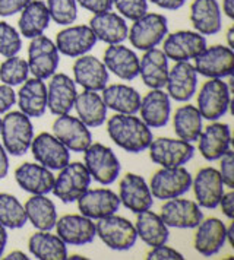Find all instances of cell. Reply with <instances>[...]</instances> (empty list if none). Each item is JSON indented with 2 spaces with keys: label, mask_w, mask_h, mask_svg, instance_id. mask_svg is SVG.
I'll list each match as a JSON object with an SVG mask.
<instances>
[{
  "label": "cell",
  "mask_w": 234,
  "mask_h": 260,
  "mask_svg": "<svg viewBox=\"0 0 234 260\" xmlns=\"http://www.w3.org/2000/svg\"><path fill=\"white\" fill-rule=\"evenodd\" d=\"M107 133L119 148L130 154H139L148 149L152 142L151 127L135 114L117 113L107 120Z\"/></svg>",
  "instance_id": "cell-1"
},
{
  "label": "cell",
  "mask_w": 234,
  "mask_h": 260,
  "mask_svg": "<svg viewBox=\"0 0 234 260\" xmlns=\"http://www.w3.org/2000/svg\"><path fill=\"white\" fill-rule=\"evenodd\" d=\"M0 135L6 152L13 156H21L26 154L31 146L34 127L30 117L22 111H11L2 118Z\"/></svg>",
  "instance_id": "cell-2"
},
{
  "label": "cell",
  "mask_w": 234,
  "mask_h": 260,
  "mask_svg": "<svg viewBox=\"0 0 234 260\" xmlns=\"http://www.w3.org/2000/svg\"><path fill=\"white\" fill-rule=\"evenodd\" d=\"M83 166L97 183L110 186L120 174V161L111 148L103 143H91L83 151Z\"/></svg>",
  "instance_id": "cell-3"
},
{
  "label": "cell",
  "mask_w": 234,
  "mask_h": 260,
  "mask_svg": "<svg viewBox=\"0 0 234 260\" xmlns=\"http://www.w3.org/2000/svg\"><path fill=\"white\" fill-rule=\"evenodd\" d=\"M95 231L105 246L116 251H126L135 246L138 234L136 228L130 221L123 216L110 215L101 219H97Z\"/></svg>",
  "instance_id": "cell-4"
},
{
  "label": "cell",
  "mask_w": 234,
  "mask_h": 260,
  "mask_svg": "<svg viewBox=\"0 0 234 260\" xmlns=\"http://www.w3.org/2000/svg\"><path fill=\"white\" fill-rule=\"evenodd\" d=\"M167 34V18L161 13L147 12L139 19L133 21L128 32V38L136 50L147 51L150 48L157 47Z\"/></svg>",
  "instance_id": "cell-5"
},
{
  "label": "cell",
  "mask_w": 234,
  "mask_h": 260,
  "mask_svg": "<svg viewBox=\"0 0 234 260\" xmlns=\"http://www.w3.org/2000/svg\"><path fill=\"white\" fill-rule=\"evenodd\" d=\"M91 180L86 167L82 162H69L60 170L57 178H54L51 191L63 203H72L90 189Z\"/></svg>",
  "instance_id": "cell-6"
},
{
  "label": "cell",
  "mask_w": 234,
  "mask_h": 260,
  "mask_svg": "<svg viewBox=\"0 0 234 260\" xmlns=\"http://www.w3.org/2000/svg\"><path fill=\"white\" fill-rule=\"evenodd\" d=\"M231 91L227 82L218 78L208 79L199 89L198 108L202 118L210 121H217L221 118L230 107Z\"/></svg>",
  "instance_id": "cell-7"
},
{
  "label": "cell",
  "mask_w": 234,
  "mask_h": 260,
  "mask_svg": "<svg viewBox=\"0 0 234 260\" xmlns=\"http://www.w3.org/2000/svg\"><path fill=\"white\" fill-rule=\"evenodd\" d=\"M192 176L185 167L161 168L151 178L150 190L152 198L168 201L187 193L192 187Z\"/></svg>",
  "instance_id": "cell-8"
},
{
  "label": "cell",
  "mask_w": 234,
  "mask_h": 260,
  "mask_svg": "<svg viewBox=\"0 0 234 260\" xmlns=\"http://www.w3.org/2000/svg\"><path fill=\"white\" fill-rule=\"evenodd\" d=\"M60 57L56 44L46 36L31 38L28 47V68L30 72L38 79L51 78L58 68Z\"/></svg>",
  "instance_id": "cell-9"
},
{
  "label": "cell",
  "mask_w": 234,
  "mask_h": 260,
  "mask_svg": "<svg viewBox=\"0 0 234 260\" xmlns=\"http://www.w3.org/2000/svg\"><path fill=\"white\" fill-rule=\"evenodd\" d=\"M148 149L152 161L164 168L185 166L195 154V148L192 142L171 138L152 139Z\"/></svg>",
  "instance_id": "cell-10"
},
{
  "label": "cell",
  "mask_w": 234,
  "mask_h": 260,
  "mask_svg": "<svg viewBox=\"0 0 234 260\" xmlns=\"http://www.w3.org/2000/svg\"><path fill=\"white\" fill-rule=\"evenodd\" d=\"M195 69L198 75L208 79L231 76L234 71V51L233 48L225 46H212L195 57Z\"/></svg>",
  "instance_id": "cell-11"
},
{
  "label": "cell",
  "mask_w": 234,
  "mask_h": 260,
  "mask_svg": "<svg viewBox=\"0 0 234 260\" xmlns=\"http://www.w3.org/2000/svg\"><path fill=\"white\" fill-rule=\"evenodd\" d=\"M35 161L48 170H62L70 162V151L51 133L43 132L33 138L30 146Z\"/></svg>",
  "instance_id": "cell-12"
},
{
  "label": "cell",
  "mask_w": 234,
  "mask_h": 260,
  "mask_svg": "<svg viewBox=\"0 0 234 260\" xmlns=\"http://www.w3.org/2000/svg\"><path fill=\"white\" fill-rule=\"evenodd\" d=\"M207 47L205 36L196 31H175L167 34L164 40L163 51L167 59L175 61H190Z\"/></svg>",
  "instance_id": "cell-13"
},
{
  "label": "cell",
  "mask_w": 234,
  "mask_h": 260,
  "mask_svg": "<svg viewBox=\"0 0 234 260\" xmlns=\"http://www.w3.org/2000/svg\"><path fill=\"white\" fill-rule=\"evenodd\" d=\"M53 135L72 152H83L93 143L88 126L70 114L57 116L53 123Z\"/></svg>",
  "instance_id": "cell-14"
},
{
  "label": "cell",
  "mask_w": 234,
  "mask_h": 260,
  "mask_svg": "<svg viewBox=\"0 0 234 260\" xmlns=\"http://www.w3.org/2000/svg\"><path fill=\"white\" fill-rule=\"evenodd\" d=\"M160 216L167 226L180 230L196 228L199 222L203 219V213L196 202L179 198L165 201L161 206Z\"/></svg>",
  "instance_id": "cell-15"
},
{
  "label": "cell",
  "mask_w": 234,
  "mask_h": 260,
  "mask_svg": "<svg viewBox=\"0 0 234 260\" xmlns=\"http://www.w3.org/2000/svg\"><path fill=\"white\" fill-rule=\"evenodd\" d=\"M167 94L179 103H186L196 94L198 72L190 61H175L167 76Z\"/></svg>",
  "instance_id": "cell-16"
},
{
  "label": "cell",
  "mask_w": 234,
  "mask_h": 260,
  "mask_svg": "<svg viewBox=\"0 0 234 260\" xmlns=\"http://www.w3.org/2000/svg\"><path fill=\"white\" fill-rule=\"evenodd\" d=\"M119 199L126 209L133 213L151 209L152 203H154L151 190L147 184L145 178L133 173H129L120 180Z\"/></svg>",
  "instance_id": "cell-17"
},
{
  "label": "cell",
  "mask_w": 234,
  "mask_h": 260,
  "mask_svg": "<svg viewBox=\"0 0 234 260\" xmlns=\"http://www.w3.org/2000/svg\"><path fill=\"white\" fill-rule=\"evenodd\" d=\"M97 41L90 25H69L56 36L54 44L58 53L68 57H79L93 50Z\"/></svg>",
  "instance_id": "cell-18"
},
{
  "label": "cell",
  "mask_w": 234,
  "mask_h": 260,
  "mask_svg": "<svg viewBox=\"0 0 234 260\" xmlns=\"http://www.w3.org/2000/svg\"><path fill=\"white\" fill-rule=\"evenodd\" d=\"M78 95L76 83L65 73H54L47 88V108L53 116L69 114Z\"/></svg>",
  "instance_id": "cell-19"
},
{
  "label": "cell",
  "mask_w": 234,
  "mask_h": 260,
  "mask_svg": "<svg viewBox=\"0 0 234 260\" xmlns=\"http://www.w3.org/2000/svg\"><path fill=\"white\" fill-rule=\"evenodd\" d=\"M78 208L83 216L91 219H101L116 213L120 208L119 194L111 189H88L78 199Z\"/></svg>",
  "instance_id": "cell-20"
},
{
  "label": "cell",
  "mask_w": 234,
  "mask_h": 260,
  "mask_svg": "<svg viewBox=\"0 0 234 260\" xmlns=\"http://www.w3.org/2000/svg\"><path fill=\"white\" fill-rule=\"evenodd\" d=\"M57 236L70 246H85L93 243L97 236L95 224L91 218L83 215H65L54 225Z\"/></svg>",
  "instance_id": "cell-21"
},
{
  "label": "cell",
  "mask_w": 234,
  "mask_h": 260,
  "mask_svg": "<svg viewBox=\"0 0 234 260\" xmlns=\"http://www.w3.org/2000/svg\"><path fill=\"white\" fill-rule=\"evenodd\" d=\"M196 203L205 209H215L224 194V183L218 170L205 167L199 170L195 180H192Z\"/></svg>",
  "instance_id": "cell-22"
},
{
  "label": "cell",
  "mask_w": 234,
  "mask_h": 260,
  "mask_svg": "<svg viewBox=\"0 0 234 260\" xmlns=\"http://www.w3.org/2000/svg\"><path fill=\"white\" fill-rule=\"evenodd\" d=\"M72 71L75 83L81 85L83 89L100 92L108 83V71L104 63L95 56H79L73 63Z\"/></svg>",
  "instance_id": "cell-23"
},
{
  "label": "cell",
  "mask_w": 234,
  "mask_h": 260,
  "mask_svg": "<svg viewBox=\"0 0 234 260\" xmlns=\"http://www.w3.org/2000/svg\"><path fill=\"white\" fill-rule=\"evenodd\" d=\"M104 66L117 78L133 81L139 76V57L133 50L120 44H108L104 51Z\"/></svg>",
  "instance_id": "cell-24"
},
{
  "label": "cell",
  "mask_w": 234,
  "mask_h": 260,
  "mask_svg": "<svg viewBox=\"0 0 234 260\" xmlns=\"http://www.w3.org/2000/svg\"><path fill=\"white\" fill-rule=\"evenodd\" d=\"M199 152L207 161H217L230 149L231 130L227 123H212L202 129L198 138Z\"/></svg>",
  "instance_id": "cell-25"
},
{
  "label": "cell",
  "mask_w": 234,
  "mask_h": 260,
  "mask_svg": "<svg viewBox=\"0 0 234 260\" xmlns=\"http://www.w3.org/2000/svg\"><path fill=\"white\" fill-rule=\"evenodd\" d=\"M54 174L41 164L23 162L15 170L18 186L31 194H47L54 186Z\"/></svg>",
  "instance_id": "cell-26"
},
{
  "label": "cell",
  "mask_w": 234,
  "mask_h": 260,
  "mask_svg": "<svg viewBox=\"0 0 234 260\" xmlns=\"http://www.w3.org/2000/svg\"><path fill=\"white\" fill-rule=\"evenodd\" d=\"M227 241V226L218 218L202 219L195 233V250L202 256L217 254Z\"/></svg>",
  "instance_id": "cell-27"
},
{
  "label": "cell",
  "mask_w": 234,
  "mask_h": 260,
  "mask_svg": "<svg viewBox=\"0 0 234 260\" xmlns=\"http://www.w3.org/2000/svg\"><path fill=\"white\" fill-rule=\"evenodd\" d=\"M190 22L202 36H215L221 31V8L217 0H193L190 5Z\"/></svg>",
  "instance_id": "cell-28"
},
{
  "label": "cell",
  "mask_w": 234,
  "mask_h": 260,
  "mask_svg": "<svg viewBox=\"0 0 234 260\" xmlns=\"http://www.w3.org/2000/svg\"><path fill=\"white\" fill-rule=\"evenodd\" d=\"M139 111L142 121L148 127L151 129L164 127L170 120V111H171L170 96L161 89H151L143 98H140Z\"/></svg>",
  "instance_id": "cell-29"
},
{
  "label": "cell",
  "mask_w": 234,
  "mask_h": 260,
  "mask_svg": "<svg viewBox=\"0 0 234 260\" xmlns=\"http://www.w3.org/2000/svg\"><path fill=\"white\" fill-rule=\"evenodd\" d=\"M90 28L97 37V40L107 44H120L128 38L129 28L126 19L116 12L95 13L91 21Z\"/></svg>",
  "instance_id": "cell-30"
},
{
  "label": "cell",
  "mask_w": 234,
  "mask_h": 260,
  "mask_svg": "<svg viewBox=\"0 0 234 260\" xmlns=\"http://www.w3.org/2000/svg\"><path fill=\"white\" fill-rule=\"evenodd\" d=\"M168 71V59L160 48L147 50L139 60L140 79L151 89H161L165 86Z\"/></svg>",
  "instance_id": "cell-31"
},
{
  "label": "cell",
  "mask_w": 234,
  "mask_h": 260,
  "mask_svg": "<svg viewBox=\"0 0 234 260\" xmlns=\"http://www.w3.org/2000/svg\"><path fill=\"white\" fill-rule=\"evenodd\" d=\"M19 111L28 117H43L47 110V86L43 79H26L18 92Z\"/></svg>",
  "instance_id": "cell-32"
},
{
  "label": "cell",
  "mask_w": 234,
  "mask_h": 260,
  "mask_svg": "<svg viewBox=\"0 0 234 260\" xmlns=\"http://www.w3.org/2000/svg\"><path fill=\"white\" fill-rule=\"evenodd\" d=\"M103 101L107 108L122 114H136L139 111L140 94L125 83L107 85L103 89Z\"/></svg>",
  "instance_id": "cell-33"
},
{
  "label": "cell",
  "mask_w": 234,
  "mask_h": 260,
  "mask_svg": "<svg viewBox=\"0 0 234 260\" xmlns=\"http://www.w3.org/2000/svg\"><path fill=\"white\" fill-rule=\"evenodd\" d=\"M73 107L76 108L78 118L88 127H100L105 123L108 108L105 107L103 96L97 91L83 89L81 94L76 95Z\"/></svg>",
  "instance_id": "cell-34"
},
{
  "label": "cell",
  "mask_w": 234,
  "mask_h": 260,
  "mask_svg": "<svg viewBox=\"0 0 234 260\" xmlns=\"http://www.w3.org/2000/svg\"><path fill=\"white\" fill-rule=\"evenodd\" d=\"M18 21L19 32L25 38H34L43 36L50 25V13L43 0H31L22 11Z\"/></svg>",
  "instance_id": "cell-35"
},
{
  "label": "cell",
  "mask_w": 234,
  "mask_h": 260,
  "mask_svg": "<svg viewBox=\"0 0 234 260\" xmlns=\"http://www.w3.org/2000/svg\"><path fill=\"white\" fill-rule=\"evenodd\" d=\"M26 219L38 231H50L57 221L56 205L46 194H33L23 205Z\"/></svg>",
  "instance_id": "cell-36"
},
{
  "label": "cell",
  "mask_w": 234,
  "mask_h": 260,
  "mask_svg": "<svg viewBox=\"0 0 234 260\" xmlns=\"http://www.w3.org/2000/svg\"><path fill=\"white\" fill-rule=\"evenodd\" d=\"M28 250L35 259L65 260L68 259L66 243L56 234L48 231H38L28 240Z\"/></svg>",
  "instance_id": "cell-37"
},
{
  "label": "cell",
  "mask_w": 234,
  "mask_h": 260,
  "mask_svg": "<svg viewBox=\"0 0 234 260\" xmlns=\"http://www.w3.org/2000/svg\"><path fill=\"white\" fill-rule=\"evenodd\" d=\"M136 234L140 237V240L148 244L150 247H155V246H161L165 244L170 233H168V226L164 224L160 215L152 212L150 209L142 211V212L136 213Z\"/></svg>",
  "instance_id": "cell-38"
},
{
  "label": "cell",
  "mask_w": 234,
  "mask_h": 260,
  "mask_svg": "<svg viewBox=\"0 0 234 260\" xmlns=\"http://www.w3.org/2000/svg\"><path fill=\"white\" fill-rule=\"evenodd\" d=\"M173 126L179 139L195 142L202 132V116L195 106L186 104L179 107L173 116Z\"/></svg>",
  "instance_id": "cell-39"
},
{
  "label": "cell",
  "mask_w": 234,
  "mask_h": 260,
  "mask_svg": "<svg viewBox=\"0 0 234 260\" xmlns=\"http://www.w3.org/2000/svg\"><path fill=\"white\" fill-rule=\"evenodd\" d=\"M28 222L25 208L11 193H0V224L5 228L19 230Z\"/></svg>",
  "instance_id": "cell-40"
},
{
  "label": "cell",
  "mask_w": 234,
  "mask_h": 260,
  "mask_svg": "<svg viewBox=\"0 0 234 260\" xmlns=\"http://www.w3.org/2000/svg\"><path fill=\"white\" fill-rule=\"evenodd\" d=\"M28 61L18 56L6 57V60L0 64V81L5 85L16 86L28 79Z\"/></svg>",
  "instance_id": "cell-41"
},
{
  "label": "cell",
  "mask_w": 234,
  "mask_h": 260,
  "mask_svg": "<svg viewBox=\"0 0 234 260\" xmlns=\"http://www.w3.org/2000/svg\"><path fill=\"white\" fill-rule=\"evenodd\" d=\"M46 5L50 13V19L57 25L69 26L78 18L76 0H47Z\"/></svg>",
  "instance_id": "cell-42"
},
{
  "label": "cell",
  "mask_w": 234,
  "mask_h": 260,
  "mask_svg": "<svg viewBox=\"0 0 234 260\" xmlns=\"http://www.w3.org/2000/svg\"><path fill=\"white\" fill-rule=\"evenodd\" d=\"M22 47L21 34L8 22L0 21V54L5 57L16 56Z\"/></svg>",
  "instance_id": "cell-43"
},
{
  "label": "cell",
  "mask_w": 234,
  "mask_h": 260,
  "mask_svg": "<svg viewBox=\"0 0 234 260\" xmlns=\"http://www.w3.org/2000/svg\"><path fill=\"white\" fill-rule=\"evenodd\" d=\"M119 15L125 19L136 21L148 12V0H113Z\"/></svg>",
  "instance_id": "cell-44"
},
{
  "label": "cell",
  "mask_w": 234,
  "mask_h": 260,
  "mask_svg": "<svg viewBox=\"0 0 234 260\" xmlns=\"http://www.w3.org/2000/svg\"><path fill=\"white\" fill-rule=\"evenodd\" d=\"M220 176H221L224 186H227L228 189H234V154L233 151H227L225 154L220 158V170H218Z\"/></svg>",
  "instance_id": "cell-45"
},
{
  "label": "cell",
  "mask_w": 234,
  "mask_h": 260,
  "mask_svg": "<svg viewBox=\"0 0 234 260\" xmlns=\"http://www.w3.org/2000/svg\"><path fill=\"white\" fill-rule=\"evenodd\" d=\"M148 260H183V254L180 251H177L175 248L168 247L165 244L161 246H155L151 247V250L147 254Z\"/></svg>",
  "instance_id": "cell-46"
},
{
  "label": "cell",
  "mask_w": 234,
  "mask_h": 260,
  "mask_svg": "<svg viewBox=\"0 0 234 260\" xmlns=\"http://www.w3.org/2000/svg\"><path fill=\"white\" fill-rule=\"evenodd\" d=\"M76 3L83 9L95 13L108 12L113 8V0H76Z\"/></svg>",
  "instance_id": "cell-47"
},
{
  "label": "cell",
  "mask_w": 234,
  "mask_h": 260,
  "mask_svg": "<svg viewBox=\"0 0 234 260\" xmlns=\"http://www.w3.org/2000/svg\"><path fill=\"white\" fill-rule=\"evenodd\" d=\"M16 103V92L9 85H0V114L9 111Z\"/></svg>",
  "instance_id": "cell-48"
},
{
  "label": "cell",
  "mask_w": 234,
  "mask_h": 260,
  "mask_svg": "<svg viewBox=\"0 0 234 260\" xmlns=\"http://www.w3.org/2000/svg\"><path fill=\"white\" fill-rule=\"evenodd\" d=\"M31 0H0V16H12L22 11Z\"/></svg>",
  "instance_id": "cell-49"
},
{
  "label": "cell",
  "mask_w": 234,
  "mask_h": 260,
  "mask_svg": "<svg viewBox=\"0 0 234 260\" xmlns=\"http://www.w3.org/2000/svg\"><path fill=\"white\" fill-rule=\"evenodd\" d=\"M218 206H221V212L228 218V219H233L234 218V191L233 189H230L228 193L224 191V194L220 199Z\"/></svg>",
  "instance_id": "cell-50"
},
{
  "label": "cell",
  "mask_w": 234,
  "mask_h": 260,
  "mask_svg": "<svg viewBox=\"0 0 234 260\" xmlns=\"http://www.w3.org/2000/svg\"><path fill=\"white\" fill-rule=\"evenodd\" d=\"M154 5H157L161 9H167V11H177L182 6H185L186 0H150Z\"/></svg>",
  "instance_id": "cell-51"
},
{
  "label": "cell",
  "mask_w": 234,
  "mask_h": 260,
  "mask_svg": "<svg viewBox=\"0 0 234 260\" xmlns=\"http://www.w3.org/2000/svg\"><path fill=\"white\" fill-rule=\"evenodd\" d=\"M9 173V156L5 146L0 143V180L5 178Z\"/></svg>",
  "instance_id": "cell-52"
},
{
  "label": "cell",
  "mask_w": 234,
  "mask_h": 260,
  "mask_svg": "<svg viewBox=\"0 0 234 260\" xmlns=\"http://www.w3.org/2000/svg\"><path fill=\"white\" fill-rule=\"evenodd\" d=\"M222 11L230 19H234V0H222Z\"/></svg>",
  "instance_id": "cell-53"
},
{
  "label": "cell",
  "mask_w": 234,
  "mask_h": 260,
  "mask_svg": "<svg viewBox=\"0 0 234 260\" xmlns=\"http://www.w3.org/2000/svg\"><path fill=\"white\" fill-rule=\"evenodd\" d=\"M6 243H8V231L3 225L0 224V257L3 256V251L6 248Z\"/></svg>",
  "instance_id": "cell-54"
},
{
  "label": "cell",
  "mask_w": 234,
  "mask_h": 260,
  "mask_svg": "<svg viewBox=\"0 0 234 260\" xmlns=\"http://www.w3.org/2000/svg\"><path fill=\"white\" fill-rule=\"evenodd\" d=\"M3 259H8V260H28L30 257L21 251V250H15V251H11L6 257H3Z\"/></svg>",
  "instance_id": "cell-55"
},
{
  "label": "cell",
  "mask_w": 234,
  "mask_h": 260,
  "mask_svg": "<svg viewBox=\"0 0 234 260\" xmlns=\"http://www.w3.org/2000/svg\"><path fill=\"white\" fill-rule=\"evenodd\" d=\"M227 43H228L227 47L234 48V26H230V29L227 31Z\"/></svg>",
  "instance_id": "cell-56"
},
{
  "label": "cell",
  "mask_w": 234,
  "mask_h": 260,
  "mask_svg": "<svg viewBox=\"0 0 234 260\" xmlns=\"http://www.w3.org/2000/svg\"><path fill=\"white\" fill-rule=\"evenodd\" d=\"M233 234H234V224L231 222V224H230V226L227 228V240H228V243H230V246H231V247H234Z\"/></svg>",
  "instance_id": "cell-57"
},
{
  "label": "cell",
  "mask_w": 234,
  "mask_h": 260,
  "mask_svg": "<svg viewBox=\"0 0 234 260\" xmlns=\"http://www.w3.org/2000/svg\"><path fill=\"white\" fill-rule=\"evenodd\" d=\"M0 127H2V118H0Z\"/></svg>",
  "instance_id": "cell-58"
}]
</instances>
